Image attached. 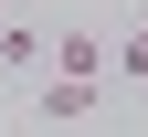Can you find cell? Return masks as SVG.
<instances>
[{
    "label": "cell",
    "instance_id": "3",
    "mask_svg": "<svg viewBox=\"0 0 148 137\" xmlns=\"http://www.w3.org/2000/svg\"><path fill=\"white\" fill-rule=\"evenodd\" d=\"M0 63H11V74L53 63V32H32V21H0Z\"/></svg>",
    "mask_w": 148,
    "mask_h": 137
},
{
    "label": "cell",
    "instance_id": "2",
    "mask_svg": "<svg viewBox=\"0 0 148 137\" xmlns=\"http://www.w3.org/2000/svg\"><path fill=\"white\" fill-rule=\"evenodd\" d=\"M32 116H53V127H85V116H95V85H64V74H53V85L32 95Z\"/></svg>",
    "mask_w": 148,
    "mask_h": 137
},
{
    "label": "cell",
    "instance_id": "4",
    "mask_svg": "<svg viewBox=\"0 0 148 137\" xmlns=\"http://www.w3.org/2000/svg\"><path fill=\"white\" fill-rule=\"evenodd\" d=\"M116 63H127V74H148V11L127 21V42H116Z\"/></svg>",
    "mask_w": 148,
    "mask_h": 137
},
{
    "label": "cell",
    "instance_id": "1",
    "mask_svg": "<svg viewBox=\"0 0 148 137\" xmlns=\"http://www.w3.org/2000/svg\"><path fill=\"white\" fill-rule=\"evenodd\" d=\"M53 74H64V85H95V74H106V42H95L85 21H74V32H53Z\"/></svg>",
    "mask_w": 148,
    "mask_h": 137
}]
</instances>
